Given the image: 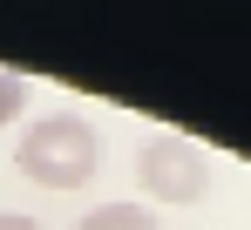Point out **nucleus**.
<instances>
[{"label": "nucleus", "mask_w": 251, "mask_h": 230, "mask_svg": "<svg viewBox=\"0 0 251 230\" xmlns=\"http://www.w3.org/2000/svg\"><path fill=\"white\" fill-rule=\"evenodd\" d=\"M14 162H21V176L41 183V190H82L88 176H95V162H102V136L88 129V115L54 109V115H34V122L21 129Z\"/></svg>", "instance_id": "nucleus-1"}, {"label": "nucleus", "mask_w": 251, "mask_h": 230, "mask_svg": "<svg viewBox=\"0 0 251 230\" xmlns=\"http://www.w3.org/2000/svg\"><path fill=\"white\" fill-rule=\"evenodd\" d=\"M75 230H156V210L150 203H95Z\"/></svg>", "instance_id": "nucleus-3"}, {"label": "nucleus", "mask_w": 251, "mask_h": 230, "mask_svg": "<svg viewBox=\"0 0 251 230\" xmlns=\"http://www.w3.org/2000/svg\"><path fill=\"white\" fill-rule=\"evenodd\" d=\"M136 183H143V196L150 203H204L210 190V162L204 149L190 142V136H143V149H136Z\"/></svg>", "instance_id": "nucleus-2"}, {"label": "nucleus", "mask_w": 251, "mask_h": 230, "mask_svg": "<svg viewBox=\"0 0 251 230\" xmlns=\"http://www.w3.org/2000/svg\"><path fill=\"white\" fill-rule=\"evenodd\" d=\"M21 109H27V75L0 68V129H7V122H21Z\"/></svg>", "instance_id": "nucleus-4"}, {"label": "nucleus", "mask_w": 251, "mask_h": 230, "mask_svg": "<svg viewBox=\"0 0 251 230\" xmlns=\"http://www.w3.org/2000/svg\"><path fill=\"white\" fill-rule=\"evenodd\" d=\"M0 230H41L34 217H21V210H0Z\"/></svg>", "instance_id": "nucleus-5"}]
</instances>
